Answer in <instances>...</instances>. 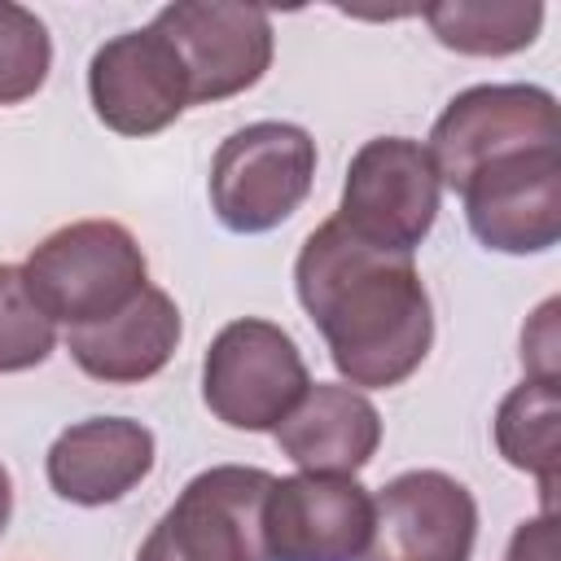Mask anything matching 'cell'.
<instances>
[{"mask_svg": "<svg viewBox=\"0 0 561 561\" xmlns=\"http://www.w3.org/2000/svg\"><path fill=\"white\" fill-rule=\"evenodd\" d=\"M298 298L351 386L386 390L412 377L434 342L425 280L412 254L359 241L337 215L324 219L294 263Z\"/></svg>", "mask_w": 561, "mask_h": 561, "instance_id": "6da1fadb", "label": "cell"}, {"mask_svg": "<svg viewBox=\"0 0 561 561\" xmlns=\"http://www.w3.org/2000/svg\"><path fill=\"white\" fill-rule=\"evenodd\" d=\"M31 298L70 329L123 311L145 289V254L114 219H79L44 237L22 263Z\"/></svg>", "mask_w": 561, "mask_h": 561, "instance_id": "7a4b0ae2", "label": "cell"}, {"mask_svg": "<svg viewBox=\"0 0 561 561\" xmlns=\"http://www.w3.org/2000/svg\"><path fill=\"white\" fill-rule=\"evenodd\" d=\"M316 140L298 123H250L210 162V206L232 232H272L311 193Z\"/></svg>", "mask_w": 561, "mask_h": 561, "instance_id": "3957f363", "label": "cell"}, {"mask_svg": "<svg viewBox=\"0 0 561 561\" xmlns=\"http://www.w3.org/2000/svg\"><path fill=\"white\" fill-rule=\"evenodd\" d=\"M561 145V114L557 96L535 83H478L447 101L430 131V162L443 184L456 193L482 167L526 153V149H557Z\"/></svg>", "mask_w": 561, "mask_h": 561, "instance_id": "277c9868", "label": "cell"}, {"mask_svg": "<svg viewBox=\"0 0 561 561\" xmlns=\"http://www.w3.org/2000/svg\"><path fill=\"white\" fill-rule=\"evenodd\" d=\"M272 473L215 465L197 473L158 517L136 561H267L263 495Z\"/></svg>", "mask_w": 561, "mask_h": 561, "instance_id": "5b68a950", "label": "cell"}, {"mask_svg": "<svg viewBox=\"0 0 561 561\" xmlns=\"http://www.w3.org/2000/svg\"><path fill=\"white\" fill-rule=\"evenodd\" d=\"M438 197L443 180L430 149L408 136H377L346 167L337 219L377 250L412 254L434 228Z\"/></svg>", "mask_w": 561, "mask_h": 561, "instance_id": "8992f818", "label": "cell"}, {"mask_svg": "<svg viewBox=\"0 0 561 561\" xmlns=\"http://www.w3.org/2000/svg\"><path fill=\"white\" fill-rule=\"evenodd\" d=\"M311 377L294 337L272 320H232L202 364V399L232 430H276Z\"/></svg>", "mask_w": 561, "mask_h": 561, "instance_id": "52a82bcc", "label": "cell"}, {"mask_svg": "<svg viewBox=\"0 0 561 561\" xmlns=\"http://www.w3.org/2000/svg\"><path fill=\"white\" fill-rule=\"evenodd\" d=\"M373 535V495L351 473L272 478L263 495L267 561H359Z\"/></svg>", "mask_w": 561, "mask_h": 561, "instance_id": "ba28073f", "label": "cell"}, {"mask_svg": "<svg viewBox=\"0 0 561 561\" xmlns=\"http://www.w3.org/2000/svg\"><path fill=\"white\" fill-rule=\"evenodd\" d=\"M153 31L180 53L188 101H224L263 79L272 66V18L254 4L180 0L158 9Z\"/></svg>", "mask_w": 561, "mask_h": 561, "instance_id": "9c48e42d", "label": "cell"}, {"mask_svg": "<svg viewBox=\"0 0 561 561\" xmlns=\"http://www.w3.org/2000/svg\"><path fill=\"white\" fill-rule=\"evenodd\" d=\"M473 539V495L443 469H412L381 486L364 561H469Z\"/></svg>", "mask_w": 561, "mask_h": 561, "instance_id": "30bf717a", "label": "cell"}, {"mask_svg": "<svg viewBox=\"0 0 561 561\" xmlns=\"http://www.w3.org/2000/svg\"><path fill=\"white\" fill-rule=\"evenodd\" d=\"M465 219L486 250L539 254L561 237V153L526 149L465 180Z\"/></svg>", "mask_w": 561, "mask_h": 561, "instance_id": "8fae6325", "label": "cell"}, {"mask_svg": "<svg viewBox=\"0 0 561 561\" xmlns=\"http://www.w3.org/2000/svg\"><path fill=\"white\" fill-rule=\"evenodd\" d=\"M88 92L96 118L118 136H153L188 105V75L180 53L153 31H123L92 53Z\"/></svg>", "mask_w": 561, "mask_h": 561, "instance_id": "7c38bea8", "label": "cell"}, {"mask_svg": "<svg viewBox=\"0 0 561 561\" xmlns=\"http://www.w3.org/2000/svg\"><path fill=\"white\" fill-rule=\"evenodd\" d=\"M48 486L83 508L123 500L153 469V434L127 416H92L48 447Z\"/></svg>", "mask_w": 561, "mask_h": 561, "instance_id": "4fadbf2b", "label": "cell"}, {"mask_svg": "<svg viewBox=\"0 0 561 561\" xmlns=\"http://www.w3.org/2000/svg\"><path fill=\"white\" fill-rule=\"evenodd\" d=\"M175 342H180V311L171 294L153 285H145L123 311L66 333L70 359L88 377L110 386H131L153 377L175 355Z\"/></svg>", "mask_w": 561, "mask_h": 561, "instance_id": "5bb4252c", "label": "cell"}, {"mask_svg": "<svg viewBox=\"0 0 561 561\" xmlns=\"http://www.w3.org/2000/svg\"><path fill=\"white\" fill-rule=\"evenodd\" d=\"M276 443L302 473H355L381 443V416L359 390L316 381L276 425Z\"/></svg>", "mask_w": 561, "mask_h": 561, "instance_id": "9a60e30c", "label": "cell"}, {"mask_svg": "<svg viewBox=\"0 0 561 561\" xmlns=\"http://www.w3.org/2000/svg\"><path fill=\"white\" fill-rule=\"evenodd\" d=\"M561 403L557 381H522L504 394L495 412V447L513 469L539 478L543 513H557V469H561Z\"/></svg>", "mask_w": 561, "mask_h": 561, "instance_id": "2e32d148", "label": "cell"}, {"mask_svg": "<svg viewBox=\"0 0 561 561\" xmlns=\"http://www.w3.org/2000/svg\"><path fill=\"white\" fill-rule=\"evenodd\" d=\"M438 44L469 57H504L535 44L543 4L535 0H443L421 9Z\"/></svg>", "mask_w": 561, "mask_h": 561, "instance_id": "e0dca14e", "label": "cell"}, {"mask_svg": "<svg viewBox=\"0 0 561 561\" xmlns=\"http://www.w3.org/2000/svg\"><path fill=\"white\" fill-rule=\"evenodd\" d=\"M53 346H57V324L31 298L22 267L0 263V373L35 368L53 355Z\"/></svg>", "mask_w": 561, "mask_h": 561, "instance_id": "ac0fdd59", "label": "cell"}, {"mask_svg": "<svg viewBox=\"0 0 561 561\" xmlns=\"http://www.w3.org/2000/svg\"><path fill=\"white\" fill-rule=\"evenodd\" d=\"M48 66H53V44L44 22L31 9L0 0V105H18L35 96L48 79Z\"/></svg>", "mask_w": 561, "mask_h": 561, "instance_id": "d6986e66", "label": "cell"}, {"mask_svg": "<svg viewBox=\"0 0 561 561\" xmlns=\"http://www.w3.org/2000/svg\"><path fill=\"white\" fill-rule=\"evenodd\" d=\"M522 359L530 368V381H557V302L548 298L535 316V324L522 333Z\"/></svg>", "mask_w": 561, "mask_h": 561, "instance_id": "ffe728a7", "label": "cell"}, {"mask_svg": "<svg viewBox=\"0 0 561 561\" xmlns=\"http://www.w3.org/2000/svg\"><path fill=\"white\" fill-rule=\"evenodd\" d=\"M504 561H557V513L522 522L508 539Z\"/></svg>", "mask_w": 561, "mask_h": 561, "instance_id": "44dd1931", "label": "cell"}, {"mask_svg": "<svg viewBox=\"0 0 561 561\" xmlns=\"http://www.w3.org/2000/svg\"><path fill=\"white\" fill-rule=\"evenodd\" d=\"M9 513H13V486H9V473H4V465H0V535H4V526H9Z\"/></svg>", "mask_w": 561, "mask_h": 561, "instance_id": "7402d4cb", "label": "cell"}]
</instances>
